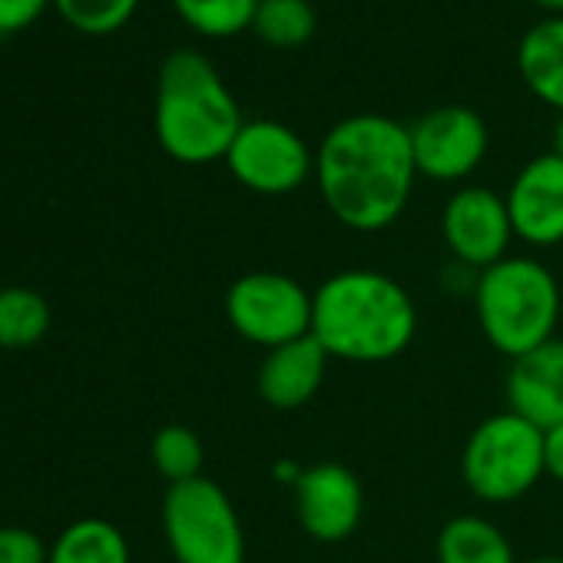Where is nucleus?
Instances as JSON below:
<instances>
[{
	"mask_svg": "<svg viewBox=\"0 0 563 563\" xmlns=\"http://www.w3.org/2000/svg\"><path fill=\"white\" fill-rule=\"evenodd\" d=\"M415 179L411 133L382 113L339 120L316 150L322 202L352 232H382L395 225L408 209Z\"/></svg>",
	"mask_w": 563,
	"mask_h": 563,
	"instance_id": "1",
	"label": "nucleus"
},
{
	"mask_svg": "<svg viewBox=\"0 0 563 563\" xmlns=\"http://www.w3.org/2000/svg\"><path fill=\"white\" fill-rule=\"evenodd\" d=\"M418 309L401 282L375 268H345L312 292V339L329 358L382 365L408 352Z\"/></svg>",
	"mask_w": 563,
	"mask_h": 563,
	"instance_id": "2",
	"label": "nucleus"
},
{
	"mask_svg": "<svg viewBox=\"0 0 563 563\" xmlns=\"http://www.w3.org/2000/svg\"><path fill=\"white\" fill-rule=\"evenodd\" d=\"M242 123L245 120L232 90L206 54L173 51L163 60L153 130L169 159L186 166L225 159Z\"/></svg>",
	"mask_w": 563,
	"mask_h": 563,
	"instance_id": "3",
	"label": "nucleus"
},
{
	"mask_svg": "<svg viewBox=\"0 0 563 563\" xmlns=\"http://www.w3.org/2000/svg\"><path fill=\"white\" fill-rule=\"evenodd\" d=\"M474 312L484 339L507 358H520L556 339L560 286L553 272L527 255H507L484 268L474 286Z\"/></svg>",
	"mask_w": 563,
	"mask_h": 563,
	"instance_id": "4",
	"label": "nucleus"
},
{
	"mask_svg": "<svg viewBox=\"0 0 563 563\" xmlns=\"http://www.w3.org/2000/svg\"><path fill=\"white\" fill-rule=\"evenodd\" d=\"M543 431L510 408L484 418L461 454V477L477 500L507 504L543 477Z\"/></svg>",
	"mask_w": 563,
	"mask_h": 563,
	"instance_id": "5",
	"label": "nucleus"
},
{
	"mask_svg": "<svg viewBox=\"0 0 563 563\" xmlns=\"http://www.w3.org/2000/svg\"><path fill=\"white\" fill-rule=\"evenodd\" d=\"M163 537L176 563H245L235 504L206 474L166 487Z\"/></svg>",
	"mask_w": 563,
	"mask_h": 563,
	"instance_id": "6",
	"label": "nucleus"
},
{
	"mask_svg": "<svg viewBox=\"0 0 563 563\" xmlns=\"http://www.w3.org/2000/svg\"><path fill=\"white\" fill-rule=\"evenodd\" d=\"M225 319L239 339L268 352L312 335V292L286 272L255 268L229 286Z\"/></svg>",
	"mask_w": 563,
	"mask_h": 563,
	"instance_id": "7",
	"label": "nucleus"
},
{
	"mask_svg": "<svg viewBox=\"0 0 563 563\" xmlns=\"http://www.w3.org/2000/svg\"><path fill=\"white\" fill-rule=\"evenodd\" d=\"M222 163L239 186L258 196H289L316 176V153L278 120H245Z\"/></svg>",
	"mask_w": 563,
	"mask_h": 563,
	"instance_id": "8",
	"label": "nucleus"
},
{
	"mask_svg": "<svg viewBox=\"0 0 563 563\" xmlns=\"http://www.w3.org/2000/svg\"><path fill=\"white\" fill-rule=\"evenodd\" d=\"M408 133H411L418 176H428L434 183L467 179L484 163L490 146L484 117L461 103L434 107L431 113L415 120Z\"/></svg>",
	"mask_w": 563,
	"mask_h": 563,
	"instance_id": "9",
	"label": "nucleus"
},
{
	"mask_svg": "<svg viewBox=\"0 0 563 563\" xmlns=\"http://www.w3.org/2000/svg\"><path fill=\"white\" fill-rule=\"evenodd\" d=\"M441 235L448 252L477 272L507 258V249L517 239L507 199L487 186H464L444 202Z\"/></svg>",
	"mask_w": 563,
	"mask_h": 563,
	"instance_id": "10",
	"label": "nucleus"
},
{
	"mask_svg": "<svg viewBox=\"0 0 563 563\" xmlns=\"http://www.w3.org/2000/svg\"><path fill=\"white\" fill-rule=\"evenodd\" d=\"M292 504L299 527L319 543L349 540L365 514V490L355 471L339 461H322L296 474Z\"/></svg>",
	"mask_w": 563,
	"mask_h": 563,
	"instance_id": "11",
	"label": "nucleus"
},
{
	"mask_svg": "<svg viewBox=\"0 0 563 563\" xmlns=\"http://www.w3.org/2000/svg\"><path fill=\"white\" fill-rule=\"evenodd\" d=\"M504 199L520 242L537 249L563 242V159L553 150L523 163Z\"/></svg>",
	"mask_w": 563,
	"mask_h": 563,
	"instance_id": "12",
	"label": "nucleus"
},
{
	"mask_svg": "<svg viewBox=\"0 0 563 563\" xmlns=\"http://www.w3.org/2000/svg\"><path fill=\"white\" fill-rule=\"evenodd\" d=\"M507 401L514 415L540 431L563 424V339H550L540 349L510 358Z\"/></svg>",
	"mask_w": 563,
	"mask_h": 563,
	"instance_id": "13",
	"label": "nucleus"
},
{
	"mask_svg": "<svg viewBox=\"0 0 563 563\" xmlns=\"http://www.w3.org/2000/svg\"><path fill=\"white\" fill-rule=\"evenodd\" d=\"M329 362H332L329 352L312 335L268 349L255 375L258 398L275 411L306 408L319 395Z\"/></svg>",
	"mask_w": 563,
	"mask_h": 563,
	"instance_id": "14",
	"label": "nucleus"
},
{
	"mask_svg": "<svg viewBox=\"0 0 563 563\" xmlns=\"http://www.w3.org/2000/svg\"><path fill=\"white\" fill-rule=\"evenodd\" d=\"M523 87L563 117V18L537 21L517 44Z\"/></svg>",
	"mask_w": 563,
	"mask_h": 563,
	"instance_id": "15",
	"label": "nucleus"
},
{
	"mask_svg": "<svg viewBox=\"0 0 563 563\" xmlns=\"http://www.w3.org/2000/svg\"><path fill=\"white\" fill-rule=\"evenodd\" d=\"M438 563H517L507 533L481 517L461 514L438 533Z\"/></svg>",
	"mask_w": 563,
	"mask_h": 563,
	"instance_id": "16",
	"label": "nucleus"
},
{
	"mask_svg": "<svg viewBox=\"0 0 563 563\" xmlns=\"http://www.w3.org/2000/svg\"><path fill=\"white\" fill-rule=\"evenodd\" d=\"M47 563H130V543L117 523L84 517L57 533Z\"/></svg>",
	"mask_w": 563,
	"mask_h": 563,
	"instance_id": "17",
	"label": "nucleus"
},
{
	"mask_svg": "<svg viewBox=\"0 0 563 563\" xmlns=\"http://www.w3.org/2000/svg\"><path fill=\"white\" fill-rule=\"evenodd\" d=\"M51 332V306L41 292L24 286L0 289V349L24 352Z\"/></svg>",
	"mask_w": 563,
	"mask_h": 563,
	"instance_id": "18",
	"label": "nucleus"
},
{
	"mask_svg": "<svg viewBox=\"0 0 563 563\" xmlns=\"http://www.w3.org/2000/svg\"><path fill=\"white\" fill-rule=\"evenodd\" d=\"M319 31V14L309 0H258L252 34L275 51H299Z\"/></svg>",
	"mask_w": 563,
	"mask_h": 563,
	"instance_id": "19",
	"label": "nucleus"
},
{
	"mask_svg": "<svg viewBox=\"0 0 563 563\" xmlns=\"http://www.w3.org/2000/svg\"><path fill=\"white\" fill-rule=\"evenodd\" d=\"M179 21L209 41L239 37L242 31H252L258 0H169Z\"/></svg>",
	"mask_w": 563,
	"mask_h": 563,
	"instance_id": "20",
	"label": "nucleus"
},
{
	"mask_svg": "<svg viewBox=\"0 0 563 563\" xmlns=\"http://www.w3.org/2000/svg\"><path fill=\"white\" fill-rule=\"evenodd\" d=\"M150 457H153V467L169 484H183V481L202 477L206 451H202V441H199V434L192 428H186V424H166V428H159L153 434Z\"/></svg>",
	"mask_w": 563,
	"mask_h": 563,
	"instance_id": "21",
	"label": "nucleus"
},
{
	"mask_svg": "<svg viewBox=\"0 0 563 563\" xmlns=\"http://www.w3.org/2000/svg\"><path fill=\"white\" fill-rule=\"evenodd\" d=\"M140 0H54V11L80 34L103 37L117 34L133 21Z\"/></svg>",
	"mask_w": 563,
	"mask_h": 563,
	"instance_id": "22",
	"label": "nucleus"
},
{
	"mask_svg": "<svg viewBox=\"0 0 563 563\" xmlns=\"http://www.w3.org/2000/svg\"><path fill=\"white\" fill-rule=\"evenodd\" d=\"M51 547L27 527H0V563H47Z\"/></svg>",
	"mask_w": 563,
	"mask_h": 563,
	"instance_id": "23",
	"label": "nucleus"
},
{
	"mask_svg": "<svg viewBox=\"0 0 563 563\" xmlns=\"http://www.w3.org/2000/svg\"><path fill=\"white\" fill-rule=\"evenodd\" d=\"M47 8H54V0H0V37L27 31Z\"/></svg>",
	"mask_w": 563,
	"mask_h": 563,
	"instance_id": "24",
	"label": "nucleus"
},
{
	"mask_svg": "<svg viewBox=\"0 0 563 563\" xmlns=\"http://www.w3.org/2000/svg\"><path fill=\"white\" fill-rule=\"evenodd\" d=\"M543 471L563 484V424L543 431Z\"/></svg>",
	"mask_w": 563,
	"mask_h": 563,
	"instance_id": "25",
	"label": "nucleus"
},
{
	"mask_svg": "<svg viewBox=\"0 0 563 563\" xmlns=\"http://www.w3.org/2000/svg\"><path fill=\"white\" fill-rule=\"evenodd\" d=\"M530 4L547 11L550 18H563V0H530Z\"/></svg>",
	"mask_w": 563,
	"mask_h": 563,
	"instance_id": "26",
	"label": "nucleus"
},
{
	"mask_svg": "<svg viewBox=\"0 0 563 563\" xmlns=\"http://www.w3.org/2000/svg\"><path fill=\"white\" fill-rule=\"evenodd\" d=\"M553 153L563 159V117L556 120V126H553Z\"/></svg>",
	"mask_w": 563,
	"mask_h": 563,
	"instance_id": "27",
	"label": "nucleus"
},
{
	"mask_svg": "<svg viewBox=\"0 0 563 563\" xmlns=\"http://www.w3.org/2000/svg\"><path fill=\"white\" fill-rule=\"evenodd\" d=\"M523 563H563V556H533V560H523Z\"/></svg>",
	"mask_w": 563,
	"mask_h": 563,
	"instance_id": "28",
	"label": "nucleus"
}]
</instances>
